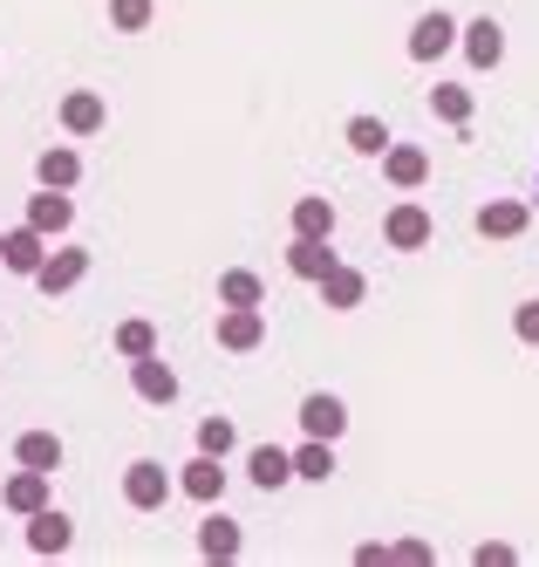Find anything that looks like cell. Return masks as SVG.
I'll return each mask as SVG.
<instances>
[{
	"label": "cell",
	"mask_w": 539,
	"mask_h": 567,
	"mask_svg": "<svg viewBox=\"0 0 539 567\" xmlns=\"http://www.w3.org/2000/svg\"><path fill=\"white\" fill-rule=\"evenodd\" d=\"M172 493H178V478L164 472L157 458H137L131 472H123V506H131V513H164Z\"/></svg>",
	"instance_id": "obj_1"
},
{
	"label": "cell",
	"mask_w": 539,
	"mask_h": 567,
	"mask_svg": "<svg viewBox=\"0 0 539 567\" xmlns=\"http://www.w3.org/2000/svg\"><path fill=\"white\" fill-rule=\"evenodd\" d=\"M431 233H437V219L417 206V198H403V206H390V219H383V239L396 254H417V247H431Z\"/></svg>",
	"instance_id": "obj_2"
},
{
	"label": "cell",
	"mask_w": 539,
	"mask_h": 567,
	"mask_svg": "<svg viewBox=\"0 0 539 567\" xmlns=\"http://www.w3.org/2000/svg\"><path fill=\"white\" fill-rule=\"evenodd\" d=\"M82 274H90V247H62V254H49V260L34 267V288L55 301V295H69V288H82Z\"/></svg>",
	"instance_id": "obj_3"
},
{
	"label": "cell",
	"mask_w": 539,
	"mask_h": 567,
	"mask_svg": "<svg viewBox=\"0 0 539 567\" xmlns=\"http://www.w3.org/2000/svg\"><path fill=\"white\" fill-rule=\"evenodd\" d=\"M342 431H349V403H342L335 390L301 396V437H328V444H335Z\"/></svg>",
	"instance_id": "obj_4"
},
{
	"label": "cell",
	"mask_w": 539,
	"mask_h": 567,
	"mask_svg": "<svg viewBox=\"0 0 539 567\" xmlns=\"http://www.w3.org/2000/svg\"><path fill=\"white\" fill-rule=\"evenodd\" d=\"M458 49V21H450L444 8L437 14H417V28H410V62H437Z\"/></svg>",
	"instance_id": "obj_5"
},
{
	"label": "cell",
	"mask_w": 539,
	"mask_h": 567,
	"mask_svg": "<svg viewBox=\"0 0 539 567\" xmlns=\"http://www.w3.org/2000/svg\"><path fill=\"white\" fill-rule=\"evenodd\" d=\"M41 260H49V233H34L28 219H21L14 233H0V267H8V274H28V280H34Z\"/></svg>",
	"instance_id": "obj_6"
},
{
	"label": "cell",
	"mask_w": 539,
	"mask_h": 567,
	"mask_svg": "<svg viewBox=\"0 0 539 567\" xmlns=\"http://www.w3.org/2000/svg\"><path fill=\"white\" fill-rule=\"evenodd\" d=\"M178 493H185V499H198V506H219V499H226V458L198 452V458L178 472Z\"/></svg>",
	"instance_id": "obj_7"
},
{
	"label": "cell",
	"mask_w": 539,
	"mask_h": 567,
	"mask_svg": "<svg viewBox=\"0 0 539 567\" xmlns=\"http://www.w3.org/2000/svg\"><path fill=\"white\" fill-rule=\"evenodd\" d=\"M383 178H390L396 192H417V185L431 178V151H424V144H396V137H390V151H383Z\"/></svg>",
	"instance_id": "obj_8"
},
{
	"label": "cell",
	"mask_w": 539,
	"mask_h": 567,
	"mask_svg": "<svg viewBox=\"0 0 539 567\" xmlns=\"http://www.w3.org/2000/svg\"><path fill=\"white\" fill-rule=\"evenodd\" d=\"M28 226H34V233H49V239H62V233L75 226V198L55 192V185H41V192L28 198Z\"/></svg>",
	"instance_id": "obj_9"
},
{
	"label": "cell",
	"mask_w": 539,
	"mask_h": 567,
	"mask_svg": "<svg viewBox=\"0 0 539 567\" xmlns=\"http://www.w3.org/2000/svg\"><path fill=\"white\" fill-rule=\"evenodd\" d=\"M267 342V315L260 308H219V349L246 355V349H260Z\"/></svg>",
	"instance_id": "obj_10"
},
{
	"label": "cell",
	"mask_w": 539,
	"mask_h": 567,
	"mask_svg": "<svg viewBox=\"0 0 539 567\" xmlns=\"http://www.w3.org/2000/svg\"><path fill=\"white\" fill-rule=\"evenodd\" d=\"M131 390H137L144 403H178V377H172V362H164L157 349H151V355H137V362H131Z\"/></svg>",
	"instance_id": "obj_11"
},
{
	"label": "cell",
	"mask_w": 539,
	"mask_h": 567,
	"mask_svg": "<svg viewBox=\"0 0 539 567\" xmlns=\"http://www.w3.org/2000/svg\"><path fill=\"white\" fill-rule=\"evenodd\" d=\"M49 485H55V472H34V465H21L8 485H0V506H8V513H34V506H49Z\"/></svg>",
	"instance_id": "obj_12"
},
{
	"label": "cell",
	"mask_w": 539,
	"mask_h": 567,
	"mask_svg": "<svg viewBox=\"0 0 539 567\" xmlns=\"http://www.w3.org/2000/svg\"><path fill=\"white\" fill-rule=\"evenodd\" d=\"M103 124H110V103H103L96 90H69V96H62V131H69V137H96Z\"/></svg>",
	"instance_id": "obj_13"
},
{
	"label": "cell",
	"mask_w": 539,
	"mask_h": 567,
	"mask_svg": "<svg viewBox=\"0 0 539 567\" xmlns=\"http://www.w3.org/2000/svg\"><path fill=\"white\" fill-rule=\"evenodd\" d=\"M69 540H75L69 513H55V506H34L28 513V554H69Z\"/></svg>",
	"instance_id": "obj_14"
},
{
	"label": "cell",
	"mask_w": 539,
	"mask_h": 567,
	"mask_svg": "<svg viewBox=\"0 0 539 567\" xmlns=\"http://www.w3.org/2000/svg\"><path fill=\"white\" fill-rule=\"evenodd\" d=\"M246 472H253L260 493H280V485H294V452H280V444H253V452H246Z\"/></svg>",
	"instance_id": "obj_15"
},
{
	"label": "cell",
	"mask_w": 539,
	"mask_h": 567,
	"mask_svg": "<svg viewBox=\"0 0 539 567\" xmlns=\"http://www.w3.org/2000/svg\"><path fill=\"white\" fill-rule=\"evenodd\" d=\"M458 34H465V62H471V69H499V62H506V28L491 21V14L471 21V28H458Z\"/></svg>",
	"instance_id": "obj_16"
},
{
	"label": "cell",
	"mask_w": 539,
	"mask_h": 567,
	"mask_svg": "<svg viewBox=\"0 0 539 567\" xmlns=\"http://www.w3.org/2000/svg\"><path fill=\"white\" fill-rule=\"evenodd\" d=\"M239 547H246L239 519H226V513H205V526H198V554H205V560H239Z\"/></svg>",
	"instance_id": "obj_17"
},
{
	"label": "cell",
	"mask_w": 539,
	"mask_h": 567,
	"mask_svg": "<svg viewBox=\"0 0 539 567\" xmlns=\"http://www.w3.org/2000/svg\"><path fill=\"white\" fill-rule=\"evenodd\" d=\"M532 226V213L519 206V198H491V206H478V233L485 239H519Z\"/></svg>",
	"instance_id": "obj_18"
},
{
	"label": "cell",
	"mask_w": 539,
	"mask_h": 567,
	"mask_svg": "<svg viewBox=\"0 0 539 567\" xmlns=\"http://www.w3.org/2000/svg\"><path fill=\"white\" fill-rule=\"evenodd\" d=\"M314 288H321V301H328V308H362V295H369V280H362L355 267H342V260H335V267H328V274L314 280Z\"/></svg>",
	"instance_id": "obj_19"
},
{
	"label": "cell",
	"mask_w": 539,
	"mask_h": 567,
	"mask_svg": "<svg viewBox=\"0 0 539 567\" xmlns=\"http://www.w3.org/2000/svg\"><path fill=\"white\" fill-rule=\"evenodd\" d=\"M267 301V280L253 267H226L219 274V308H260Z\"/></svg>",
	"instance_id": "obj_20"
},
{
	"label": "cell",
	"mask_w": 539,
	"mask_h": 567,
	"mask_svg": "<svg viewBox=\"0 0 539 567\" xmlns=\"http://www.w3.org/2000/svg\"><path fill=\"white\" fill-rule=\"evenodd\" d=\"M14 458L34 465V472H62L69 452H62V437H55V431H21V437H14Z\"/></svg>",
	"instance_id": "obj_21"
},
{
	"label": "cell",
	"mask_w": 539,
	"mask_h": 567,
	"mask_svg": "<svg viewBox=\"0 0 539 567\" xmlns=\"http://www.w3.org/2000/svg\"><path fill=\"white\" fill-rule=\"evenodd\" d=\"M34 178H41V185H55V192H75V178H82V157H75L69 144H49V151L34 157Z\"/></svg>",
	"instance_id": "obj_22"
},
{
	"label": "cell",
	"mask_w": 539,
	"mask_h": 567,
	"mask_svg": "<svg viewBox=\"0 0 539 567\" xmlns=\"http://www.w3.org/2000/svg\"><path fill=\"white\" fill-rule=\"evenodd\" d=\"M294 478L328 485V478H335V444H328V437H301L294 444Z\"/></svg>",
	"instance_id": "obj_23"
},
{
	"label": "cell",
	"mask_w": 539,
	"mask_h": 567,
	"mask_svg": "<svg viewBox=\"0 0 539 567\" xmlns=\"http://www.w3.org/2000/svg\"><path fill=\"white\" fill-rule=\"evenodd\" d=\"M328 267H335V254H328V239H294V247H287V274L321 280Z\"/></svg>",
	"instance_id": "obj_24"
},
{
	"label": "cell",
	"mask_w": 539,
	"mask_h": 567,
	"mask_svg": "<svg viewBox=\"0 0 539 567\" xmlns=\"http://www.w3.org/2000/svg\"><path fill=\"white\" fill-rule=\"evenodd\" d=\"M335 233V206L328 198H294V239H328Z\"/></svg>",
	"instance_id": "obj_25"
},
{
	"label": "cell",
	"mask_w": 539,
	"mask_h": 567,
	"mask_svg": "<svg viewBox=\"0 0 539 567\" xmlns=\"http://www.w3.org/2000/svg\"><path fill=\"white\" fill-rule=\"evenodd\" d=\"M431 110H437V124H471V90H458V83H437L431 90Z\"/></svg>",
	"instance_id": "obj_26"
},
{
	"label": "cell",
	"mask_w": 539,
	"mask_h": 567,
	"mask_svg": "<svg viewBox=\"0 0 539 567\" xmlns=\"http://www.w3.org/2000/svg\"><path fill=\"white\" fill-rule=\"evenodd\" d=\"M349 151H362V157H383V151H390L383 116H349Z\"/></svg>",
	"instance_id": "obj_27"
},
{
	"label": "cell",
	"mask_w": 539,
	"mask_h": 567,
	"mask_svg": "<svg viewBox=\"0 0 539 567\" xmlns=\"http://www.w3.org/2000/svg\"><path fill=\"white\" fill-rule=\"evenodd\" d=\"M151 349H157V329H151L144 315L116 321V355H131V362H137V355H151Z\"/></svg>",
	"instance_id": "obj_28"
},
{
	"label": "cell",
	"mask_w": 539,
	"mask_h": 567,
	"mask_svg": "<svg viewBox=\"0 0 539 567\" xmlns=\"http://www.w3.org/2000/svg\"><path fill=\"white\" fill-rule=\"evenodd\" d=\"M151 14H157V0H110V28L116 34H144Z\"/></svg>",
	"instance_id": "obj_29"
},
{
	"label": "cell",
	"mask_w": 539,
	"mask_h": 567,
	"mask_svg": "<svg viewBox=\"0 0 539 567\" xmlns=\"http://www.w3.org/2000/svg\"><path fill=\"white\" fill-rule=\"evenodd\" d=\"M198 452L232 458V452H239V431H232V417H205V424H198Z\"/></svg>",
	"instance_id": "obj_30"
},
{
	"label": "cell",
	"mask_w": 539,
	"mask_h": 567,
	"mask_svg": "<svg viewBox=\"0 0 539 567\" xmlns=\"http://www.w3.org/2000/svg\"><path fill=\"white\" fill-rule=\"evenodd\" d=\"M512 336H519L526 349H539V301H519V308H512Z\"/></svg>",
	"instance_id": "obj_31"
},
{
	"label": "cell",
	"mask_w": 539,
	"mask_h": 567,
	"mask_svg": "<svg viewBox=\"0 0 539 567\" xmlns=\"http://www.w3.org/2000/svg\"><path fill=\"white\" fill-rule=\"evenodd\" d=\"M471 560H478V567H512V547H506V540H485Z\"/></svg>",
	"instance_id": "obj_32"
},
{
	"label": "cell",
	"mask_w": 539,
	"mask_h": 567,
	"mask_svg": "<svg viewBox=\"0 0 539 567\" xmlns=\"http://www.w3.org/2000/svg\"><path fill=\"white\" fill-rule=\"evenodd\" d=\"M390 560H431V547L424 540H403V547H390Z\"/></svg>",
	"instance_id": "obj_33"
}]
</instances>
